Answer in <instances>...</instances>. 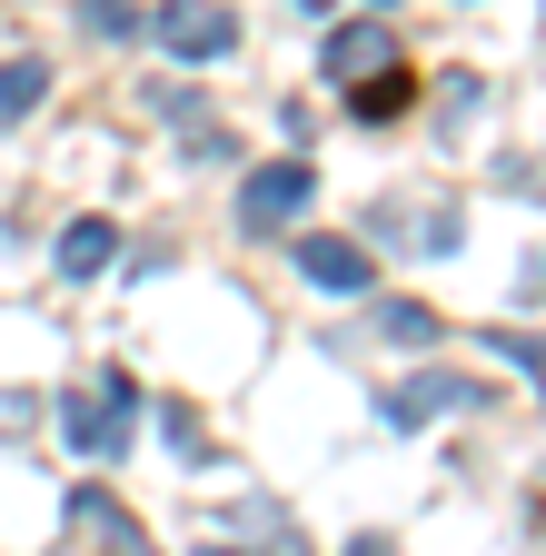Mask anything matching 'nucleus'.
<instances>
[{
    "mask_svg": "<svg viewBox=\"0 0 546 556\" xmlns=\"http://www.w3.org/2000/svg\"><path fill=\"white\" fill-rule=\"evenodd\" d=\"M497 348H507V358H517V368H526V378L546 388V338H497Z\"/></svg>",
    "mask_w": 546,
    "mask_h": 556,
    "instance_id": "ddd939ff",
    "label": "nucleus"
},
{
    "mask_svg": "<svg viewBox=\"0 0 546 556\" xmlns=\"http://www.w3.org/2000/svg\"><path fill=\"white\" fill-rule=\"evenodd\" d=\"M388 60H397V40L378 21H338L328 30V70H338V80H368V70H388Z\"/></svg>",
    "mask_w": 546,
    "mask_h": 556,
    "instance_id": "0eeeda50",
    "label": "nucleus"
},
{
    "mask_svg": "<svg viewBox=\"0 0 546 556\" xmlns=\"http://www.w3.org/2000/svg\"><path fill=\"white\" fill-rule=\"evenodd\" d=\"M378 219H388L407 249H428V258H437V249H457V199H388Z\"/></svg>",
    "mask_w": 546,
    "mask_h": 556,
    "instance_id": "423d86ee",
    "label": "nucleus"
},
{
    "mask_svg": "<svg viewBox=\"0 0 546 556\" xmlns=\"http://www.w3.org/2000/svg\"><path fill=\"white\" fill-rule=\"evenodd\" d=\"M160 40H169V60H229L239 50V11H219V0H169L160 11Z\"/></svg>",
    "mask_w": 546,
    "mask_h": 556,
    "instance_id": "7ed1b4c3",
    "label": "nucleus"
},
{
    "mask_svg": "<svg viewBox=\"0 0 546 556\" xmlns=\"http://www.w3.org/2000/svg\"><path fill=\"white\" fill-rule=\"evenodd\" d=\"M110 249H119V239H110V219H80L71 239H60V268H71V278H100V268H110Z\"/></svg>",
    "mask_w": 546,
    "mask_h": 556,
    "instance_id": "9b49d317",
    "label": "nucleus"
},
{
    "mask_svg": "<svg viewBox=\"0 0 546 556\" xmlns=\"http://www.w3.org/2000/svg\"><path fill=\"white\" fill-rule=\"evenodd\" d=\"M497 179H507V189H536V199H546V160H507Z\"/></svg>",
    "mask_w": 546,
    "mask_h": 556,
    "instance_id": "4468645a",
    "label": "nucleus"
},
{
    "mask_svg": "<svg viewBox=\"0 0 546 556\" xmlns=\"http://www.w3.org/2000/svg\"><path fill=\"white\" fill-rule=\"evenodd\" d=\"M308 199H318V169H308V160H268V169H249V189H239V229L279 239Z\"/></svg>",
    "mask_w": 546,
    "mask_h": 556,
    "instance_id": "f03ea898",
    "label": "nucleus"
},
{
    "mask_svg": "<svg viewBox=\"0 0 546 556\" xmlns=\"http://www.w3.org/2000/svg\"><path fill=\"white\" fill-rule=\"evenodd\" d=\"M388 338H407V348H428V338H437V318H428L418 299H397V308H388Z\"/></svg>",
    "mask_w": 546,
    "mask_h": 556,
    "instance_id": "f8f14e48",
    "label": "nucleus"
},
{
    "mask_svg": "<svg viewBox=\"0 0 546 556\" xmlns=\"http://www.w3.org/2000/svg\"><path fill=\"white\" fill-rule=\"evenodd\" d=\"M299 278H318V289H368V249L358 239H299Z\"/></svg>",
    "mask_w": 546,
    "mask_h": 556,
    "instance_id": "6e6552de",
    "label": "nucleus"
},
{
    "mask_svg": "<svg viewBox=\"0 0 546 556\" xmlns=\"http://www.w3.org/2000/svg\"><path fill=\"white\" fill-rule=\"evenodd\" d=\"M0 428H30V397H0Z\"/></svg>",
    "mask_w": 546,
    "mask_h": 556,
    "instance_id": "2eb2a0df",
    "label": "nucleus"
},
{
    "mask_svg": "<svg viewBox=\"0 0 546 556\" xmlns=\"http://www.w3.org/2000/svg\"><path fill=\"white\" fill-rule=\"evenodd\" d=\"M60 536H71V546H140V517H129L110 486H71V507H60Z\"/></svg>",
    "mask_w": 546,
    "mask_h": 556,
    "instance_id": "20e7f679",
    "label": "nucleus"
},
{
    "mask_svg": "<svg viewBox=\"0 0 546 556\" xmlns=\"http://www.w3.org/2000/svg\"><path fill=\"white\" fill-rule=\"evenodd\" d=\"M467 397H477L467 378L428 368V378H397V388L378 397V417H388V428H428V417H447V407H467Z\"/></svg>",
    "mask_w": 546,
    "mask_h": 556,
    "instance_id": "39448f33",
    "label": "nucleus"
},
{
    "mask_svg": "<svg viewBox=\"0 0 546 556\" xmlns=\"http://www.w3.org/2000/svg\"><path fill=\"white\" fill-rule=\"evenodd\" d=\"M50 100V60H0V129Z\"/></svg>",
    "mask_w": 546,
    "mask_h": 556,
    "instance_id": "1a4fd4ad",
    "label": "nucleus"
},
{
    "mask_svg": "<svg viewBox=\"0 0 546 556\" xmlns=\"http://www.w3.org/2000/svg\"><path fill=\"white\" fill-rule=\"evenodd\" d=\"M348 110H358V119H397V110H407V70L388 60V70H368V80H348Z\"/></svg>",
    "mask_w": 546,
    "mask_h": 556,
    "instance_id": "9d476101",
    "label": "nucleus"
},
{
    "mask_svg": "<svg viewBox=\"0 0 546 556\" xmlns=\"http://www.w3.org/2000/svg\"><path fill=\"white\" fill-rule=\"evenodd\" d=\"M299 11H328V0H299Z\"/></svg>",
    "mask_w": 546,
    "mask_h": 556,
    "instance_id": "dca6fc26",
    "label": "nucleus"
},
{
    "mask_svg": "<svg viewBox=\"0 0 546 556\" xmlns=\"http://www.w3.org/2000/svg\"><path fill=\"white\" fill-rule=\"evenodd\" d=\"M60 428H71L80 457H119L129 438H140V388L129 378H90V388L60 397Z\"/></svg>",
    "mask_w": 546,
    "mask_h": 556,
    "instance_id": "f257e3e1",
    "label": "nucleus"
}]
</instances>
